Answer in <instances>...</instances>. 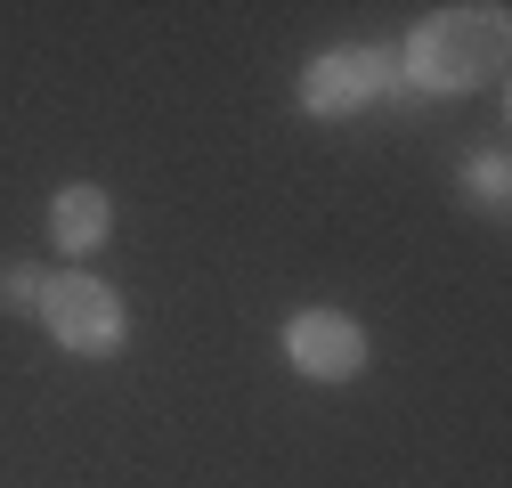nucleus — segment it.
Instances as JSON below:
<instances>
[{"instance_id": "7", "label": "nucleus", "mask_w": 512, "mask_h": 488, "mask_svg": "<svg viewBox=\"0 0 512 488\" xmlns=\"http://www.w3.org/2000/svg\"><path fill=\"white\" fill-rule=\"evenodd\" d=\"M472 196H480L488 212H504V196H512V163H504V155H480V163H472Z\"/></svg>"}, {"instance_id": "6", "label": "nucleus", "mask_w": 512, "mask_h": 488, "mask_svg": "<svg viewBox=\"0 0 512 488\" xmlns=\"http://www.w3.org/2000/svg\"><path fill=\"white\" fill-rule=\"evenodd\" d=\"M41 293H49V269H0V310H33L41 318Z\"/></svg>"}, {"instance_id": "4", "label": "nucleus", "mask_w": 512, "mask_h": 488, "mask_svg": "<svg viewBox=\"0 0 512 488\" xmlns=\"http://www.w3.org/2000/svg\"><path fill=\"white\" fill-rule=\"evenodd\" d=\"M285 358L301 366L309 383H350L358 366H366V326L342 318V310H301L285 326Z\"/></svg>"}, {"instance_id": "5", "label": "nucleus", "mask_w": 512, "mask_h": 488, "mask_svg": "<svg viewBox=\"0 0 512 488\" xmlns=\"http://www.w3.org/2000/svg\"><path fill=\"white\" fill-rule=\"evenodd\" d=\"M114 204H106V188H90V179H74V188H57V204H49V228H57V244L66 253H90V244H106V220Z\"/></svg>"}, {"instance_id": "3", "label": "nucleus", "mask_w": 512, "mask_h": 488, "mask_svg": "<svg viewBox=\"0 0 512 488\" xmlns=\"http://www.w3.org/2000/svg\"><path fill=\"white\" fill-rule=\"evenodd\" d=\"M399 82V49L358 41V49H317L301 66V106L309 114H358L366 98H382Z\"/></svg>"}, {"instance_id": "1", "label": "nucleus", "mask_w": 512, "mask_h": 488, "mask_svg": "<svg viewBox=\"0 0 512 488\" xmlns=\"http://www.w3.org/2000/svg\"><path fill=\"white\" fill-rule=\"evenodd\" d=\"M496 66H504V9H439L399 49V74L423 90H472L496 82Z\"/></svg>"}, {"instance_id": "2", "label": "nucleus", "mask_w": 512, "mask_h": 488, "mask_svg": "<svg viewBox=\"0 0 512 488\" xmlns=\"http://www.w3.org/2000/svg\"><path fill=\"white\" fill-rule=\"evenodd\" d=\"M41 326L57 334V350H74V358H114L122 334H131V310H122V293L98 285V277H49Z\"/></svg>"}]
</instances>
